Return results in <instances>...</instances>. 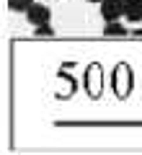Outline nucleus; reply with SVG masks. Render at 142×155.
<instances>
[{
	"label": "nucleus",
	"mask_w": 142,
	"mask_h": 155,
	"mask_svg": "<svg viewBox=\"0 0 142 155\" xmlns=\"http://www.w3.org/2000/svg\"><path fill=\"white\" fill-rule=\"evenodd\" d=\"M124 8H127L124 0H104L101 16H104V21H119V18H124Z\"/></svg>",
	"instance_id": "1"
},
{
	"label": "nucleus",
	"mask_w": 142,
	"mask_h": 155,
	"mask_svg": "<svg viewBox=\"0 0 142 155\" xmlns=\"http://www.w3.org/2000/svg\"><path fill=\"white\" fill-rule=\"evenodd\" d=\"M114 88H116V93H119V96H127L132 91V72H129V67H127V65L116 67V72H114Z\"/></svg>",
	"instance_id": "2"
},
{
	"label": "nucleus",
	"mask_w": 142,
	"mask_h": 155,
	"mask_svg": "<svg viewBox=\"0 0 142 155\" xmlns=\"http://www.w3.org/2000/svg\"><path fill=\"white\" fill-rule=\"evenodd\" d=\"M26 18L34 23V26H41V23H49L52 13H49V8H47V5H41V3H34V5L26 11Z\"/></svg>",
	"instance_id": "3"
},
{
	"label": "nucleus",
	"mask_w": 142,
	"mask_h": 155,
	"mask_svg": "<svg viewBox=\"0 0 142 155\" xmlns=\"http://www.w3.org/2000/svg\"><path fill=\"white\" fill-rule=\"evenodd\" d=\"M124 18L129 23H140L142 21V0H129L124 8Z\"/></svg>",
	"instance_id": "4"
},
{
	"label": "nucleus",
	"mask_w": 142,
	"mask_h": 155,
	"mask_svg": "<svg viewBox=\"0 0 142 155\" xmlns=\"http://www.w3.org/2000/svg\"><path fill=\"white\" fill-rule=\"evenodd\" d=\"M85 85L91 91V96H98V91H101V70L98 67H91V72L85 78Z\"/></svg>",
	"instance_id": "5"
},
{
	"label": "nucleus",
	"mask_w": 142,
	"mask_h": 155,
	"mask_svg": "<svg viewBox=\"0 0 142 155\" xmlns=\"http://www.w3.org/2000/svg\"><path fill=\"white\" fill-rule=\"evenodd\" d=\"M104 34H106V36H127V26L121 21H106Z\"/></svg>",
	"instance_id": "6"
},
{
	"label": "nucleus",
	"mask_w": 142,
	"mask_h": 155,
	"mask_svg": "<svg viewBox=\"0 0 142 155\" xmlns=\"http://www.w3.org/2000/svg\"><path fill=\"white\" fill-rule=\"evenodd\" d=\"M31 5H34V0H8V8L13 13H26Z\"/></svg>",
	"instance_id": "7"
},
{
	"label": "nucleus",
	"mask_w": 142,
	"mask_h": 155,
	"mask_svg": "<svg viewBox=\"0 0 142 155\" xmlns=\"http://www.w3.org/2000/svg\"><path fill=\"white\" fill-rule=\"evenodd\" d=\"M36 36H54V28L49 23H41V26H36Z\"/></svg>",
	"instance_id": "8"
},
{
	"label": "nucleus",
	"mask_w": 142,
	"mask_h": 155,
	"mask_svg": "<svg viewBox=\"0 0 142 155\" xmlns=\"http://www.w3.org/2000/svg\"><path fill=\"white\" fill-rule=\"evenodd\" d=\"M88 3H104V0H88Z\"/></svg>",
	"instance_id": "9"
},
{
	"label": "nucleus",
	"mask_w": 142,
	"mask_h": 155,
	"mask_svg": "<svg viewBox=\"0 0 142 155\" xmlns=\"http://www.w3.org/2000/svg\"><path fill=\"white\" fill-rule=\"evenodd\" d=\"M134 34H137V36H142V28H140V31H134Z\"/></svg>",
	"instance_id": "10"
},
{
	"label": "nucleus",
	"mask_w": 142,
	"mask_h": 155,
	"mask_svg": "<svg viewBox=\"0 0 142 155\" xmlns=\"http://www.w3.org/2000/svg\"><path fill=\"white\" fill-rule=\"evenodd\" d=\"M124 3H129V0H124Z\"/></svg>",
	"instance_id": "11"
}]
</instances>
